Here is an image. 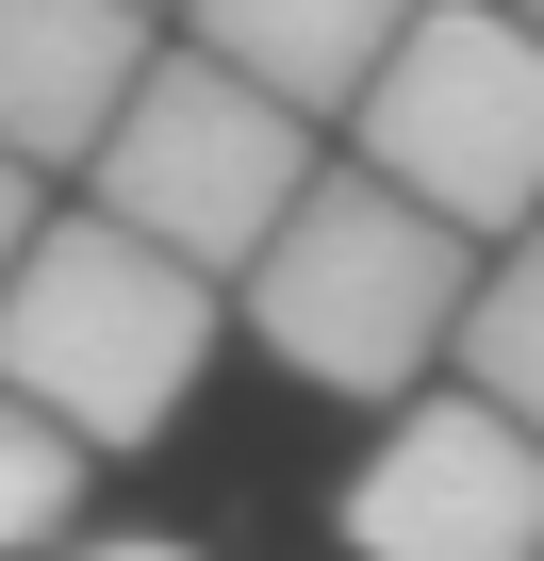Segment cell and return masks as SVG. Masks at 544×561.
Listing matches in <instances>:
<instances>
[{
	"label": "cell",
	"instance_id": "cell-11",
	"mask_svg": "<svg viewBox=\"0 0 544 561\" xmlns=\"http://www.w3.org/2000/svg\"><path fill=\"white\" fill-rule=\"evenodd\" d=\"M50 561H215V545H182V528H67Z\"/></svg>",
	"mask_w": 544,
	"mask_h": 561
},
{
	"label": "cell",
	"instance_id": "cell-7",
	"mask_svg": "<svg viewBox=\"0 0 544 561\" xmlns=\"http://www.w3.org/2000/svg\"><path fill=\"white\" fill-rule=\"evenodd\" d=\"M429 0H182V34L231 50L247 83H281L298 116H363V83L396 67V34Z\"/></svg>",
	"mask_w": 544,
	"mask_h": 561
},
{
	"label": "cell",
	"instance_id": "cell-9",
	"mask_svg": "<svg viewBox=\"0 0 544 561\" xmlns=\"http://www.w3.org/2000/svg\"><path fill=\"white\" fill-rule=\"evenodd\" d=\"M83 430L50 413V397H18V380H0V561H34V545H67L83 528Z\"/></svg>",
	"mask_w": 544,
	"mask_h": 561
},
{
	"label": "cell",
	"instance_id": "cell-5",
	"mask_svg": "<svg viewBox=\"0 0 544 561\" xmlns=\"http://www.w3.org/2000/svg\"><path fill=\"white\" fill-rule=\"evenodd\" d=\"M347 561H544V430L462 397H396V430L363 446V479L331 495Z\"/></svg>",
	"mask_w": 544,
	"mask_h": 561
},
{
	"label": "cell",
	"instance_id": "cell-4",
	"mask_svg": "<svg viewBox=\"0 0 544 561\" xmlns=\"http://www.w3.org/2000/svg\"><path fill=\"white\" fill-rule=\"evenodd\" d=\"M347 149L380 182H413L429 215H462L478 248L544 231V18H511V0H429L396 34V67L363 83Z\"/></svg>",
	"mask_w": 544,
	"mask_h": 561
},
{
	"label": "cell",
	"instance_id": "cell-8",
	"mask_svg": "<svg viewBox=\"0 0 544 561\" xmlns=\"http://www.w3.org/2000/svg\"><path fill=\"white\" fill-rule=\"evenodd\" d=\"M462 380L544 430V231H511V248L478 264V298H462Z\"/></svg>",
	"mask_w": 544,
	"mask_h": 561
},
{
	"label": "cell",
	"instance_id": "cell-1",
	"mask_svg": "<svg viewBox=\"0 0 544 561\" xmlns=\"http://www.w3.org/2000/svg\"><path fill=\"white\" fill-rule=\"evenodd\" d=\"M478 231L462 215H429L413 182H380L363 149L347 165H314V198L264 231V264L231 280L247 298V331L281 347L314 397H413L429 364H462V298H478Z\"/></svg>",
	"mask_w": 544,
	"mask_h": 561
},
{
	"label": "cell",
	"instance_id": "cell-6",
	"mask_svg": "<svg viewBox=\"0 0 544 561\" xmlns=\"http://www.w3.org/2000/svg\"><path fill=\"white\" fill-rule=\"evenodd\" d=\"M149 50H165V0H0V149L100 165Z\"/></svg>",
	"mask_w": 544,
	"mask_h": 561
},
{
	"label": "cell",
	"instance_id": "cell-12",
	"mask_svg": "<svg viewBox=\"0 0 544 561\" xmlns=\"http://www.w3.org/2000/svg\"><path fill=\"white\" fill-rule=\"evenodd\" d=\"M511 18H544V0H511Z\"/></svg>",
	"mask_w": 544,
	"mask_h": 561
},
{
	"label": "cell",
	"instance_id": "cell-3",
	"mask_svg": "<svg viewBox=\"0 0 544 561\" xmlns=\"http://www.w3.org/2000/svg\"><path fill=\"white\" fill-rule=\"evenodd\" d=\"M314 116L281 100V83H247L231 50H198V34H165L149 50V83L116 100V133H100V198L132 215V231H165L182 264H215V280H247L264 264V231H281L298 198H314Z\"/></svg>",
	"mask_w": 544,
	"mask_h": 561
},
{
	"label": "cell",
	"instance_id": "cell-2",
	"mask_svg": "<svg viewBox=\"0 0 544 561\" xmlns=\"http://www.w3.org/2000/svg\"><path fill=\"white\" fill-rule=\"evenodd\" d=\"M215 314H231V280H215V264H182V248L132 231L116 198H83V215L34 231L18 280H0V380L50 397L100 462H132V446H165V413L198 397Z\"/></svg>",
	"mask_w": 544,
	"mask_h": 561
},
{
	"label": "cell",
	"instance_id": "cell-10",
	"mask_svg": "<svg viewBox=\"0 0 544 561\" xmlns=\"http://www.w3.org/2000/svg\"><path fill=\"white\" fill-rule=\"evenodd\" d=\"M34 182H50L34 149H0V280H18V264H34V231H50V198H34Z\"/></svg>",
	"mask_w": 544,
	"mask_h": 561
}]
</instances>
